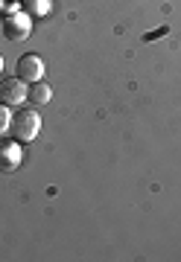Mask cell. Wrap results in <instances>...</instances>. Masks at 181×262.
Wrapping results in <instances>:
<instances>
[{
	"label": "cell",
	"instance_id": "3957f363",
	"mask_svg": "<svg viewBox=\"0 0 181 262\" xmlns=\"http://www.w3.org/2000/svg\"><path fill=\"white\" fill-rule=\"evenodd\" d=\"M27 91L29 84L18 76L12 79H0V102L9 105V108H21V102H27Z\"/></svg>",
	"mask_w": 181,
	"mask_h": 262
},
{
	"label": "cell",
	"instance_id": "277c9868",
	"mask_svg": "<svg viewBox=\"0 0 181 262\" xmlns=\"http://www.w3.org/2000/svg\"><path fill=\"white\" fill-rule=\"evenodd\" d=\"M18 79H24L27 84H32V82H41L44 79V58L41 56H35V53H27V56H21L18 58Z\"/></svg>",
	"mask_w": 181,
	"mask_h": 262
},
{
	"label": "cell",
	"instance_id": "7a4b0ae2",
	"mask_svg": "<svg viewBox=\"0 0 181 262\" xmlns=\"http://www.w3.org/2000/svg\"><path fill=\"white\" fill-rule=\"evenodd\" d=\"M0 29H3V35L9 38V41H27L29 32H32V24H29V15L27 12H12L6 18L0 20Z\"/></svg>",
	"mask_w": 181,
	"mask_h": 262
},
{
	"label": "cell",
	"instance_id": "6da1fadb",
	"mask_svg": "<svg viewBox=\"0 0 181 262\" xmlns=\"http://www.w3.org/2000/svg\"><path fill=\"white\" fill-rule=\"evenodd\" d=\"M12 137L18 143H32L35 137H38V131H41V117L35 108H21L18 114H12Z\"/></svg>",
	"mask_w": 181,
	"mask_h": 262
},
{
	"label": "cell",
	"instance_id": "52a82bcc",
	"mask_svg": "<svg viewBox=\"0 0 181 262\" xmlns=\"http://www.w3.org/2000/svg\"><path fill=\"white\" fill-rule=\"evenodd\" d=\"M12 125V111H9V105H0V134H6Z\"/></svg>",
	"mask_w": 181,
	"mask_h": 262
},
{
	"label": "cell",
	"instance_id": "ba28073f",
	"mask_svg": "<svg viewBox=\"0 0 181 262\" xmlns=\"http://www.w3.org/2000/svg\"><path fill=\"white\" fill-rule=\"evenodd\" d=\"M0 70H3V58H0Z\"/></svg>",
	"mask_w": 181,
	"mask_h": 262
},
{
	"label": "cell",
	"instance_id": "8992f818",
	"mask_svg": "<svg viewBox=\"0 0 181 262\" xmlns=\"http://www.w3.org/2000/svg\"><path fill=\"white\" fill-rule=\"evenodd\" d=\"M27 99L35 105V108H38V105H47L50 99H53V88H50L44 79H41V82H32L29 84V91H27Z\"/></svg>",
	"mask_w": 181,
	"mask_h": 262
},
{
	"label": "cell",
	"instance_id": "5b68a950",
	"mask_svg": "<svg viewBox=\"0 0 181 262\" xmlns=\"http://www.w3.org/2000/svg\"><path fill=\"white\" fill-rule=\"evenodd\" d=\"M21 160H24V155H21V143L18 140H3L0 143V172H15V169L21 166Z\"/></svg>",
	"mask_w": 181,
	"mask_h": 262
}]
</instances>
